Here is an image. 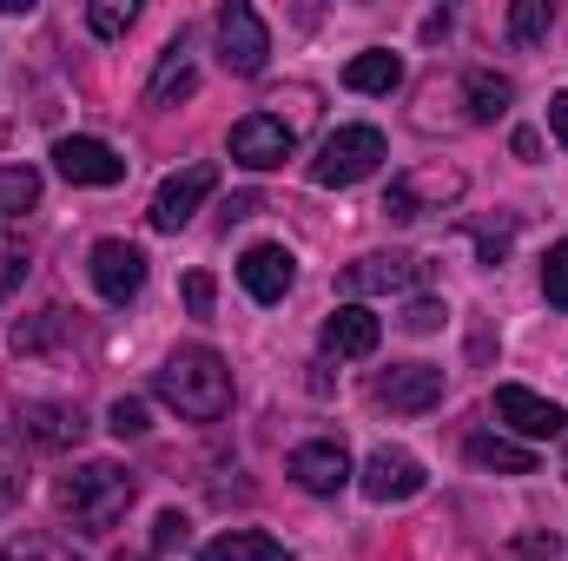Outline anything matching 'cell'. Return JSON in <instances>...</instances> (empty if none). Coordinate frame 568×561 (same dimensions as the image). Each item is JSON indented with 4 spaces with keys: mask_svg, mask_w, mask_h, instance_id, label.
<instances>
[{
    "mask_svg": "<svg viewBox=\"0 0 568 561\" xmlns=\"http://www.w3.org/2000/svg\"><path fill=\"white\" fill-rule=\"evenodd\" d=\"M152 397H159L165 410H179L185 422H219L232 410V370H225L219 350L185 344V350H172V357L152 370Z\"/></svg>",
    "mask_w": 568,
    "mask_h": 561,
    "instance_id": "6da1fadb",
    "label": "cell"
},
{
    "mask_svg": "<svg viewBox=\"0 0 568 561\" xmlns=\"http://www.w3.org/2000/svg\"><path fill=\"white\" fill-rule=\"evenodd\" d=\"M60 509L80 536H113V522L133 509V469L120 462H80L73 476H60Z\"/></svg>",
    "mask_w": 568,
    "mask_h": 561,
    "instance_id": "7a4b0ae2",
    "label": "cell"
},
{
    "mask_svg": "<svg viewBox=\"0 0 568 561\" xmlns=\"http://www.w3.org/2000/svg\"><path fill=\"white\" fill-rule=\"evenodd\" d=\"M384 159H390V145H384L377 126H337L331 140L317 145L311 178H317V185H357V178H371Z\"/></svg>",
    "mask_w": 568,
    "mask_h": 561,
    "instance_id": "3957f363",
    "label": "cell"
},
{
    "mask_svg": "<svg viewBox=\"0 0 568 561\" xmlns=\"http://www.w3.org/2000/svg\"><path fill=\"white\" fill-rule=\"evenodd\" d=\"M219 60H225V73H239V80L265 73V60H272V33H265L258 7H245V0L219 7Z\"/></svg>",
    "mask_w": 568,
    "mask_h": 561,
    "instance_id": "277c9868",
    "label": "cell"
},
{
    "mask_svg": "<svg viewBox=\"0 0 568 561\" xmlns=\"http://www.w3.org/2000/svg\"><path fill=\"white\" fill-rule=\"evenodd\" d=\"M456 198H463V172H449V165L404 172V178H390V192H384V218L417 225L424 212H443V205H456Z\"/></svg>",
    "mask_w": 568,
    "mask_h": 561,
    "instance_id": "5b68a950",
    "label": "cell"
},
{
    "mask_svg": "<svg viewBox=\"0 0 568 561\" xmlns=\"http://www.w3.org/2000/svg\"><path fill=\"white\" fill-rule=\"evenodd\" d=\"M219 192V165H185V172H172L159 192H152V232H185L192 225V212L205 205Z\"/></svg>",
    "mask_w": 568,
    "mask_h": 561,
    "instance_id": "8992f818",
    "label": "cell"
},
{
    "mask_svg": "<svg viewBox=\"0 0 568 561\" xmlns=\"http://www.w3.org/2000/svg\"><path fill=\"white\" fill-rule=\"evenodd\" d=\"M291 145H297V126L278 120V113H245V120L232 126V159H239L245 172H272V165H284Z\"/></svg>",
    "mask_w": 568,
    "mask_h": 561,
    "instance_id": "52a82bcc",
    "label": "cell"
},
{
    "mask_svg": "<svg viewBox=\"0 0 568 561\" xmlns=\"http://www.w3.org/2000/svg\"><path fill=\"white\" fill-rule=\"evenodd\" d=\"M424 462L410 456V449H371V462H364V476H357V489L371 496V502H410V496H424Z\"/></svg>",
    "mask_w": 568,
    "mask_h": 561,
    "instance_id": "ba28073f",
    "label": "cell"
},
{
    "mask_svg": "<svg viewBox=\"0 0 568 561\" xmlns=\"http://www.w3.org/2000/svg\"><path fill=\"white\" fill-rule=\"evenodd\" d=\"M371 397H377L384 410H397V417H424V410L443 404V370H436V364H390Z\"/></svg>",
    "mask_w": 568,
    "mask_h": 561,
    "instance_id": "9c48e42d",
    "label": "cell"
},
{
    "mask_svg": "<svg viewBox=\"0 0 568 561\" xmlns=\"http://www.w3.org/2000/svg\"><path fill=\"white\" fill-rule=\"evenodd\" d=\"M53 172H60L67 185H120V178H126V159L106 140L73 133V140H53Z\"/></svg>",
    "mask_w": 568,
    "mask_h": 561,
    "instance_id": "30bf717a",
    "label": "cell"
},
{
    "mask_svg": "<svg viewBox=\"0 0 568 561\" xmlns=\"http://www.w3.org/2000/svg\"><path fill=\"white\" fill-rule=\"evenodd\" d=\"M93 284H100L106 304H133L145 290V252L126 245V238H100L93 245Z\"/></svg>",
    "mask_w": 568,
    "mask_h": 561,
    "instance_id": "8fae6325",
    "label": "cell"
},
{
    "mask_svg": "<svg viewBox=\"0 0 568 561\" xmlns=\"http://www.w3.org/2000/svg\"><path fill=\"white\" fill-rule=\"evenodd\" d=\"M417 278H424L417 258H404V252H371V258H357V265L344 272V290H351V297H404V290H417Z\"/></svg>",
    "mask_w": 568,
    "mask_h": 561,
    "instance_id": "7c38bea8",
    "label": "cell"
},
{
    "mask_svg": "<svg viewBox=\"0 0 568 561\" xmlns=\"http://www.w3.org/2000/svg\"><path fill=\"white\" fill-rule=\"evenodd\" d=\"M496 417L509 422L516 436H529V442H556L568 429L562 404H549V397H536V390H523V384H503V390H496Z\"/></svg>",
    "mask_w": 568,
    "mask_h": 561,
    "instance_id": "4fadbf2b",
    "label": "cell"
},
{
    "mask_svg": "<svg viewBox=\"0 0 568 561\" xmlns=\"http://www.w3.org/2000/svg\"><path fill=\"white\" fill-rule=\"evenodd\" d=\"M291 482H297L304 496H337V489L351 482V456H344V442H331V436L297 442V449H291Z\"/></svg>",
    "mask_w": 568,
    "mask_h": 561,
    "instance_id": "5bb4252c",
    "label": "cell"
},
{
    "mask_svg": "<svg viewBox=\"0 0 568 561\" xmlns=\"http://www.w3.org/2000/svg\"><path fill=\"white\" fill-rule=\"evenodd\" d=\"M20 429H27L40 449H80L93 422H87L80 404H20Z\"/></svg>",
    "mask_w": 568,
    "mask_h": 561,
    "instance_id": "9a60e30c",
    "label": "cell"
},
{
    "mask_svg": "<svg viewBox=\"0 0 568 561\" xmlns=\"http://www.w3.org/2000/svg\"><path fill=\"white\" fill-rule=\"evenodd\" d=\"M192 93H199V60H192V40L179 33V40L159 53L152 80H145V106H179V100H192Z\"/></svg>",
    "mask_w": 568,
    "mask_h": 561,
    "instance_id": "2e32d148",
    "label": "cell"
},
{
    "mask_svg": "<svg viewBox=\"0 0 568 561\" xmlns=\"http://www.w3.org/2000/svg\"><path fill=\"white\" fill-rule=\"evenodd\" d=\"M324 357H371L377 344H384V324L364 310V304H337L331 317H324Z\"/></svg>",
    "mask_w": 568,
    "mask_h": 561,
    "instance_id": "e0dca14e",
    "label": "cell"
},
{
    "mask_svg": "<svg viewBox=\"0 0 568 561\" xmlns=\"http://www.w3.org/2000/svg\"><path fill=\"white\" fill-rule=\"evenodd\" d=\"M291 278H297V258H291L284 245H252V252L239 258V284H245L258 304H284Z\"/></svg>",
    "mask_w": 568,
    "mask_h": 561,
    "instance_id": "ac0fdd59",
    "label": "cell"
},
{
    "mask_svg": "<svg viewBox=\"0 0 568 561\" xmlns=\"http://www.w3.org/2000/svg\"><path fill=\"white\" fill-rule=\"evenodd\" d=\"M344 86H351V93H397V86H404V60H397L390 47H371V53H357V60L344 67Z\"/></svg>",
    "mask_w": 568,
    "mask_h": 561,
    "instance_id": "d6986e66",
    "label": "cell"
},
{
    "mask_svg": "<svg viewBox=\"0 0 568 561\" xmlns=\"http://www.w3.org/2000/svg\"><path fill=\"white\" fill-rule=\"evenodd\" d=\"M463 100H469V120H476V126H489V120H503V113H509L516 80H509V73H489V67H476V73L463 80Z\"/></svg>",
    "mask_w": 568,
    "mask_h": 561,
    "instance_id": "ffe728a7",
    "label": "cell"
},
{
    "mask_svg": "<svg viewBox=\"0 0 568 561\" xmlns=\"http://www.w3.org/2000/svg\"><path fill=\"white\" fill-rule=\"evenodd\" d=\"M469 462L476 469H496V476H536V449H523V442H509L496 429L469 436Z\"/></svg>",
    "mask_w": 568,
    "mask_h": 561,
    "instance_id": "44dd1931",
    "label": "cell"
},
{
    "mask_svg": "<svg viewBox=\"0 0 568 561\" xmlns=\"http://www.w3.org/2000/svg\"><path fill=\"white\" fill-rule=\"evenodd\" d=\"M199 561H284V542L258 536V529H225L219 542H205Z\"/></svg>",
    "mask_w": 568,
    "mask_h": 561,
    "instance_id": "7402d4cb",
    "label": "cell"
},
{
    "mask_svg": "<svg viewBox=\"0 0 568 561\" xmlns=\"http://www.w3.org/2000/svg\"><path fill=\"white\" fill-rule=\"evenodd\" d=\"M40 205V172L33 165H0V225Z\"/></svg>",
    "mask_w": 568,
    "mask_h": 561,
    "instance_id": "603a6c76",
    "label": "cell"
},
{
    "mask_svg": "<svg viewBox=\"0 0 568 561\" xmlns=\"http://www.w3.org/2000/svg\"><path fill=\"white\" fill-rule=\"evenodd\" d=\"M549 27H556L549 0H516V7H509V40H516V47H542Z\"/></svg>",
    "mask_w": 568,
    "mask_h": 561,
    "instance_id": "cb8c5ba5",
    "label": "cell"
},
{
    "mask_svg": "<svg viewBox=\"0 0 568 561\" xmlns=\"http://www.w3.org/2000/svg\"><path fill=\"white\" fill-rule=\"evenodd\" d=\"M0 561H87V555L67 549L60 536H13V542L0 549Z\"/></svg>",
    "mask_w": 568,
    "mask_h": 561,
    "instance_id": "d4e9b609",
    "label": "cell"
},
{
    "mask_svg": "<svg viewBox=\"0 0 568 561\" xmlns=\"http://www.w3.org/2000/svg\"><path fill=\"white\" fill-rule=\"evenodd\" d=\"M20 489H27V456H20L13 429H0V509L20 502Z\"/></svg>",
    "mask_w": 568,
    "mask_h": 561,
    "instance_id": "484cf974",
    "label": "cell"
},
{
    "mask_svg": "<svg viewBox=\"0 0 568 561\" xmlns=\"http://www.w3.org/2000/svg\"><path fill=\"white\" fill-rule=\"evenodd\" d=\"M67 330H73V310H40V324L13 330V350H47V344L67 337Z\"/></svg>",
    "mask_w": 568,
    "mask_h": 561,
    "instance_id": "4316f807",
    "label": "cell"
},
{
    "mask_svg": "<svg viewBox=\"0 0 568 561\" xmlns=\"http://www.w3.org/2000/svg\"><path fill=\"white\" fill-rule=\"evenodd\" d=\"M87 27H93L100 40H120V33L133 27V0H100V7H87Z\"/></svg>",
    "mask_w": 568,
    "mask_h": 561,
    "instance_id": "83f0119b",
    "label": "cell"
},
{
    "mask_svg": "<svg viewBox=\"0 0 568 561\" xmlns=\"http://www.w3.org/2000/svg\"><path fill=\"white\" fill-rule=\"evenodd\" d=\"M542 297H549L556 310H568V238L549 245V258H542Z\"/></svg>",
    "mask_w": 568,
    "mask_h": 561,
    "instance_id": "f1b7e54d",
    "label": "cell"
},
{
    "mask_svg": "<svg viewBox=\"0 0 568 561\" xmlns=\"http://www.w3.org/2000/svg\"><path fill=\"white\" fill-rule=\"evenodd\" d=\"M443 317H449V310H443V304H436V297H410V304H404V317H397V324H404V330H410V337H429V330H443Z\"/></svg>",
    "mask_w": 568,
    "mask_h": 561,
    "instance_id": "f546056e",
    "label": "cell"
},
{
    "mask_svg": "<svg viewBox=\"0 0 568 561\" xmlns=\"http://www.w3.org/2000/svg\"><path fill=\"white\" fill-rule=\"evenodd\" d=\"M185 536H192V522H185L179 509H165V516L152 522V555H172V549H185Z\"/></svg>",
    "mask_w": 568,
    "mask_h": 561,
    "instance_id": "4dcf8cb0",
    "label": "cell"
},
{
    "mask_svg": "<svg viewBox=\"0 0 568 561\" xmlns=\"http://www.w3.org/2000/svg\"><path fill=\"white\" fill-rule=\"evenodd\" d=\"M20 278H27V252H20V238L0 225V297H7Z\"/></svg>",
    "mask_w": 568,
    "mask_h": 561,
    "instance_id": "1f68e13d",
    "label": "cell"
},
{
    "mask_svg": "<svg viewBox=\"0 0 568 561\" xmlns=\"http://www.w3.org/2000/svg\"><path fill=\"white\" fill-rule=\"evenodd\" d=\"M106 422H113V436H145V429H152V422H145V404H140V397H120Z\"/></svg>",
    "mask_w": 568,
    "mask_h": 561,
    "instance_id": "d6a6232c",
    "label": "cell"
},
{
    "mask_svg": "<svg viewBox=\"0 0 568 561\" xmlns=\"http://www.w3.org/2000/svg\"><path fill=\"white\" fill-rule=\"evenodd\" d=\"M212 297H219V284L205 278V272H192V278H185V304H192L199 317H212Z\"/></svg>",
    "mask_w": 568,
    "mask_h": 561,
    "instance_id": "836d02e7",
    "label": "cell"
},
{
    "mask_svg": "<svg viewBox=\"0 0 568 561\" xmlns=\"http://www.w3.org/2000/svg\"><path fill=\"white\" fill-rule=\"evenodd\" d=\"M549 133L568 145V93H556V100H549Z\"/></svg>",
    "mask_w": 568,
    "mask_h": 561,
    "instance_id": "e575fe53",
    "label": "cell"
},
{
    "mask_svg": "<svg viewBox=\"0 0 568 561\" xmlns=\"http://www.w3.org/2000/svg\"><path fill=\"white\" fill-rule=\"evenodd\" d=\"M120 561H145V555H120Z\"/></svg>",
    "mask_w": 568,
    "mask_h": 561,
    "instance_id": "d590c367",
    "label": "cell"
}]
</instances>
